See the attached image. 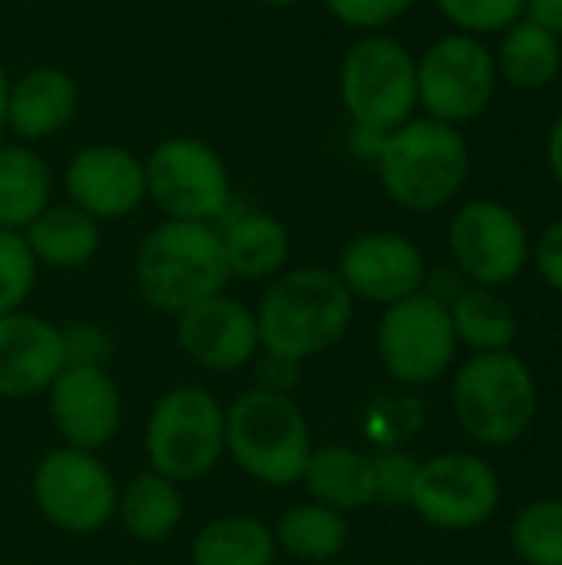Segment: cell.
<instances>
[{
	"instance_id": "ba28073f",
	"label": "cell",
	"mask_w": 562,
	"mask_h": 565,
	"mask_svg": "<svg viewBox=\"0 0 562 565\" xmlns=\"http://www.w3.org/2000/svg\"><path fill=\"white\" fill-rule=\"evenodd\" d=\"M500 76L494 46L470 33H444L417 53V113L464 129L490 109Z\"/></svg>"
},
{
	"instance_id": "ffe728a7",
	"label": "cell",
	"mask_w": 562,
	"mask_h": 565,
	"mask_svg": "<svg viewBox=\"0 0 562 565\" xmlns=\"http://www.w3.org/2000/svg\"><path fill=\"white\" fill-rule=\"evenodd\" d=\"M229 271L248 281L275 278L291 258V232L282 218L262 209H238L219 222Z\"/></svg>"
},
{
	"instance_id": "9a60e30c",
	"label": "cell",
	"mask_w": 562,
	"mask_h": 565,
	"mask_svg": "<svg viewBox=\"0 0 562 565\" xmlns=\"http://www.w3.org/2000/svg\"><path fill=\"white\" fill-rule=\"evenodd\" d=\"M335 271L354 298L384 308L407 295L424 291L427 285L424 252L407 235L397 232H364L351 238Z\"/></svg>"
},
{
	"instance_id": "4dcf8cb0",
	"label": "cell",
	"mask_w": 562,
	"mask_h": 565,
	"mask_svg": "<svg viewBox=\"0 0 562 565\" xmlns=\"http://www.w3.org/2000/svg\"><path fill=\"white\" fill-rule=\"evenodd\" d=\"M36 258L23 238V232L0 228V318L20 311L36 285Z\"/></svg>"
},
{
	"instance_id": "7a4b0ae2",
	"label": "cell",
	"mask_w": 562,
	"mask_h": 565,
	"mask_svg": "<svg viewBox=\"0 0 562 565\" xmlns=\"http://www.w3.org/2000/svg\"><path fill=\"white\" fill-rule=\"evenodd\" d=\"M354 318V295L344 288L338 271L301 265L275 275L258 301V341L268 354L291 364L315 358L338 344Z\"/></svg>"
},
{
	"instance_id": "7402d4cb",
	"label": "cell",
	"mask_w": 562,
	"mask_h": 565,
	"mask_svg": "<svg viewBox=\"0 0 562 565\" xmlns=\"http://www.w3.org/2000/svg\"><path fill=\"white\" fill-rule=\"evenodd\" d=\"M23 238L36 258V265H50V268H83L86 262H93V255L99 252L103 232L99 222L93 215H86L83 209L60 202V205H46L26 228Z\"/></svg>"
},
{
	"instance_id": "4fadbf2b",
	"label": "cell",
	"mask_w": 562,
	"mask_h": 565,
	"mask_svg": "<svg viewBox=\"0 0 562 565\" xmlns=\"http://www.w3.org/2000/svg\"><path fill=\"white\" fill-rule=\"evenodd\" d=\"M40 513L63 533H96L116 513V483L89 450H50L33 473Z\"/></svg>"
},
{
	"instance_id": "603a6c76",
	"label": "cell",
	"mask_w": 562,
	"mask_h": 565,
	"mask_svg": "<svg viewBox=\"0 0 562 565\" xmlns=\"http://www.w3.org/2000/svg\"><path fill=\"white\" fill-rule=\"evenodd\" d=\"M53 195L46 159L26 142H0V228L23 232Z\"/></svg>"
},
{
	"instance_id": "9c48e42d",
	"label": "cell",
	"mask_w": 562,
	"mask_h": 565,
	"mask_svg": "<svg viewBox=\"0 0 562 565\" xmlns=\"http://www.w3.org/2000/svg\"><path fill=\"white\" fill-rule=\"evenodd\" d=\"M225 450V414L202 387L169 391L149 417L146 454L152 473L189 483L205 477Z\"/></svg>"
},
{
	"instance_id": "5b68a950",
	"label": "cell",
	"mask_w": 562,
	"mask_h": 565,
	"mask_svg": "<svg viewBox=\"0 0 562 565\" xmlns=\"http://www.w3.org/2000/svg\"><path fill=\"white\" fill-rule=\"evenodd\" d=\"M454 414L464 434L484 447L517 444L537 417L533 371L513 351L474 354L450 387Z\"/></svg>"
},
{
	"instance_id": "6da1fadb",
	"label": "cell",
	"mask_w": 562,
	"mask_h": 565,
	"mask_svg": "<svg viewBox=\"0 0 562 565\" xmlns=\"http://www.w3.org/2000/svg\"><path fill=\"white\" fill-rule=\"evenodd\" d=\"M470 142L464 129L431 116H414L391 129L371 162L384 195L417 215L447 209L470 179Z\"/></svg>"
},
{
	"instance_id": "d6986e66",
	"label": "cell",
	"mask_w": 562,
	"mask_h": 565,
	"mask_svg": "<svg viewBox=\"0 0 562 565\" xmlns=\"http://www.w3.org/2000/svg\"><path fill=\"white\" fill-rule=\"evenodd\" d=\"M66 367V341L36 315L0 318V397H30L50 391Z\"/></svg>"
},
{
	"instance_id": "44dd1931",
	"label": "cell",
	"mask_w": 562,
	"mask_h": 565,
	"mask_svg": "<svg viewBox=\"0 0 562 565\" xmlns=\"http://www.w3.org/2000/svg\"><path fill=\"white\" fill-rule=\"evenodd\" d=\"M494 63L500 83L523 93L547 89L562 73V40L523 17L497 36Z\"/></svg>"
},
{
	"instance_id": "d590c367",
	"label": "cell",
	"mask_w": 562,
	"mask_h": 565,
	"mask_svg": "<svg viewBox=\"0 0 562 565\" xmlns=\"http://www.w3.org/2000/svg\"><path fill=\"white\" fill-rule=\"evenodd\" d=\"M527 20L540 23L543 30L556 33L562 40V0H527Z\"/></svg>"
},
{
	"instance_id": "30bf717a",
	"label": "cell",
	"mask_w": 562,
	"mask_h": 565,
	"mask_svg": "<svg viewBox=\"0 0 562 565\" xmlns=\"http://www.w3.org/2000/svg\"><path fill=\"white\" fill-rule=\"evenodd\" d=\"M447 248L467 285L503 288L530 265L533 242L523 218L507 202L470 199L450 218Z\"/></svg>"
},
{
	"instance_id": "cb8c5ba5",
	"label": "cell",
	"mask_w": 562,
	"mask_h": 565,
	"mask_svg": "<svg viewBox=\"0 0 562 565\" xmlns=\"http://www.w3.org/2000/svg\"><path fill=\"white\" fill-rule=\"evenodd\" d=\"M301 480L308 483V493L315 497V503L338 510V513L361 510V507L374 503L371 457L348 450V447L315 450Z\"/></svg>"
},
{
	"instance_id": "83f0119b",
	"label": "cell",
	"mask_w": 562,
	"mask_h": 565,
	"mask_svg": "<svg viewBox=\"0 0 562 565\" xmlns=\"http://www.w3.org/2000/svg\"><path fill=\"white\" fill-rule=\"evenodd\" d=\"M275 543L295 559L328 563L348 546V523L338 510H328L321 503L291 507L278 520Z\"/></svg>"
},
{
	"instance_id": "5bb4252c",
	"label": "cell",
	"mask_w": 562,
	"mask_h": 565,
	"mask_svg": "<svg viewBox=\"0 0 562 565\" xmlns=\"http://www.w3.org/2000/svg\"><path fill=\"white\" fill-rule=\"evenodd\" d=\"M63 189L70 205L103 222L129 218L146 202V166L119 142L79 146L63 166Z\"/></svg>"
},
{
	"instance_id": "52a82bcc",
	"label": "cell",
	"mask_w": 562,
	"mask_h": 565,
	"mask_svg": "<svg viewBox=\"0 0 562 565\" xmlns=\"http://www.w3.org/2000/svg\"><path fill=\"white\" fill-rule=\"evenodd\" d=\"M142 166L146 202H152L166 218L219 225L235 202L222 152L199 136H166L149 149Z\"/></svg>"
},
{
	"instance_id": "7c38bea8",
	"label": "cell",
	"mask_w": 562,
	"mask_h": 565,
	"mask_svg": "<svg viewBox=\"0 0 562 565\" xmlns=\"http://www.w3.org/2000/svg\"><path fill=\"white\" fill-rule=\"evenodd\" d=\"M407 507L437 530H474L497 513L500 480L474 454H437L417 463Z\"/></svg>"
},
{
	"instance_id": "d4e9b609",
	"label": "cell",
	"mask_w": 562,
	"mask_h": 565,
	"mask_svg": "<svg viewBox=\"0 0 562 565\" xmlns=\"http://www.w3.org/2000/svg\"><path fill=\"white\" fill-rule=\"evenodd\" d=\"M447 308H450V321L457 331V344H467L477 354L513 348L517 315H513V305L500 295V288L467 285Z\"/></svg>"
},
{
	"instance_id": "836d02e7",
	"label": "cell",
	"mask_w": 562,
	"mask_h": 565,
	"mask_svg": "<svg viewBox=\"0 0 562 565\" xmlns=\"http://www.w3.org/2000/svg\"><path fill=\"white\" fill-rule=\"evenodd\" d=\"M530 262L537 265V271L543 275V281H547L553 291H560L562 295V218L550 222V225L540 232V238H537L533 248H530Z\"/></svg>"
},
{
	"instance_id": "74e56055",
	"label": "cell",
	"mask_w": 562,
	"mask_h": 565,
	"mask_svg": "<svg viewBox=\"0 0 562 565\" xmlns=\"http://www.w3.org/2000/svg\"><path fill=\"white\" fill-rule=\"evenodd\" d=\"M7 89H10V73L0 63V132H3V116H7Z\"/></svg>"
},
{
	"instance_id": "8992f818",
	"label": "cell",
	"mask_w": 562,
	"mask_h": 565,
	"mask_svg": "<svg viewBox=\"0 0 562 565\" xmlns=\"http://www.w3.org/2000/svg\"><path fill=\"white\" fill-rule=\"evenodd\" d=\"M225 447L235 463L265 487H291L311 460V434L301 411L282 391H248L225 414Z\"/></svg>"
},
{
	"instance_id": "3957f363",
	"label": "cell",
	"mask_w": 562,
	"mask_h": 565,
	"mask_svg": "<svg viewBox=\"0 0 562 565\" xmlns=\"http://www.w3.org/2000/svg\"><path fill=\"white\" fill-rule=\"evenodd\" d=\"M232 271L225 262L222 232L212 222L162 218L146 232L136 252V285L142 298L166 315L222 295Z\"/></svg>"
},
{
	"instance_id": "2e32d148",
	"label": "cell",
	"mask_w": 562,
	"mask_h": 565,
	"mask_svg": "<svg viewBox=\"0 0 562 565\" xmlns=\"http://www.w3.org/2000/svg\"><path fill=\"white\" fill-rule=\"evenodd\" d=\"M50 414L70 447L93 454L116 437L123 401L103 367L66 364L50 384Z\"/></svg>"
},
{
	"instance_id": "4316f807",
	"label": "cell",
	"mask_w": 562,
	"mask_h": 565,
	"mask_svg": "<svg viewBox=\"0 0 562 565\" xmlns=\"http://www.w3.org/2000/svg\"><path fill=\"white\" fill-rule=\"evenodd\" d=\"M119 516L139 543H162L176 533L182 520V497L172 480L159 473H142L126 487L119 500Z\"/></svg>"
},
{
	"instance_id": "f1b7e54d",
	"label": "cell",
	"mask_w": 562,
	"mask_h": 565,
	"mask_svg": "<svg viewBox=\"0 0 562 565\" xmlns=\"http://www.w3.org/2000/svg\"><path fill=\"white\" fill-rule=\"evenodd\" d=\"M510 540L527 565H562V500L530 503L513 520Z\"/></svg>"
},
{
	"instance_id": "d6a6232c",
	"label": "cell",
	"mask_w": 562,
	"mask_h": 565,
	"mask_svg": "<svg viewBox=\"0 0 562 565\" xmlns=\"http://www.w3.org/2000/svg\"><path fill=\"white\" fill-rule=\"evenodd\" d=\"M374 473V503L388 507H407L411 503V487L417 473V460L401 450H384L371 460Z\"/></svg>"
},
{
	"instance_id": "484cf974",
	"label": "cell",
	"mask_w": 562,
	"mask_h": 565,
	"mask_svg": "<svg viewBox=\"0 0 562 565\" xmlns=\"http://www.w3.org/2000/svg\"><path fill=\"white\" fill-rule=\"evenodd\" d=\"M275 533L248 516H225L199 530L192 543L195 565H272Z\"/></svg>"
},
{
	"instance_id": "e0dca14e",
	"label": "cell",
	"mask_w": 562,
	"mask_h": 565,
	"mask_svg": "<svg viewBox=\"0 0 562 565\" xmlns=\"http://www.w3.org/2000/svg\"><path fill=\"white\" fill-rule=\"evenodd\" d=\"M176 338L179 348L205 371H238L262 344L255 315L225 295H212L176 315Z\"/></svg>"
},
{
	"instance_id": "e575fe53",
	"label": "cell",
	"mask_w": 562,
	"mask_h": 565,
	"mask_svg": "<svg viewBox=\"0 0 562 565\" xmlns=\"http://www.w3.org/2000/svg\"><path fill=\"white\" fill-rule=\"evenodd\" d=\"M63 341H66V364L103 367V361L109 358L106 354V338L89 324H76L73 331H63Z\"/></svg>"
},
{
	"instance_id": "1f68e13d",
	"label": "cell",
	"mask_w": 562,
	"mask_h": 565,
	"mask_svg": "<svg viewBox=\"0 0 562 565\" xmlns=\"http://www.w3.org/2000/svg\"><path fill=\"white\" fill-rule=\"evenodd\" d=\"M325 10L351 33H391L421 0H321Z\"/></svg>"
},
{
	"instance_id": "f35d334b",
	"label": "cell",
	"mask_w": 562,
	"mask_h": 565,
	"mask_svg": "<svg viewBox=\"0 0 562 565\" xmlns=\"http://www.w3.org/2000/svg\"><path fill=\"white\" fill-rule=\"evenodd\" d=\"M252 3L268 7V10H288V7H298V3H305V0H252Z\"/></svg>"
},
{
	"instance_id": "f546056e",
	"label": "cell",
	"mask_w": 562,
	"mask_h": 565,
	"mask_svg": "<svg viewBox=\"0 0 562 565\" xmlns=\"http://www.w3.org/2000/svg\"><path fill=\"white\" fill-rule=\"evenodd\" d=\"M431 3L450 23V30L480 40L500 36L527 13V0H431Z\"/></svg>"
},
{
	"instance_id": "8d00e7d4",
	"label": "cell",
	"mask_w": 562,
	"mask_h": 565,
	"mask_svg": "<svg viewBox=\"0 0 562 565\" xmlns=\"http://www.w3.org/2000/svg\"><path fill=\"white\" fill-rule=\"evenodd\" d=\"M547 166H550V175L556 179V185L562 189V109L556 113L550 132H547Z\"/></svg>"
},
{
	"instance_id": "8fae6325",
	"label": "cell",
	"mask_w": 562,
	"mask_h": 565,
	"mask_svg": "<svg viewBox=\"0 0 562 565\" xmlns=\"http://www.w3.org/2000/svg\"><path fill=\"white\" fill-rule=\"evenodd\" d=\"M378 351L388 374L401 384L424 387L441 381L457 354L450 308L431 291H417L388 305L378 328Z\"/></svg>"
},
{
	"instance_id": "277c9868",
	"label": "cell",
	"mask_w": 562,
	"mask_h": 565,
	"mask_svg": "<svg viewBox=\"0 0 562 565\" xmlns=\"http://www.w3.org/2000/svg\"><path fill=\"white\" fill-rule=\"evenodd\" d=\"M338 103L354 129L391 132L417 116V53L394 33H361L338 63Z\"/></svg>"
},
{
	"instance_id": "ac0fdd59",
	"label": "cell",
	"mask_w": 562,
	"mask_h": 565,
	"mask_svg": "<svg viewBox=\"0 0 562 565\" xmlns=\"http://www.w3.org/2000/svg\"><path fill=\"white\" fill-rule=\"evenodd\" d=\"M83 93L70 70L40 63L10 76L3 129L26 146L60 136L79 113Z\"/></svg>"
}]
</instances>
